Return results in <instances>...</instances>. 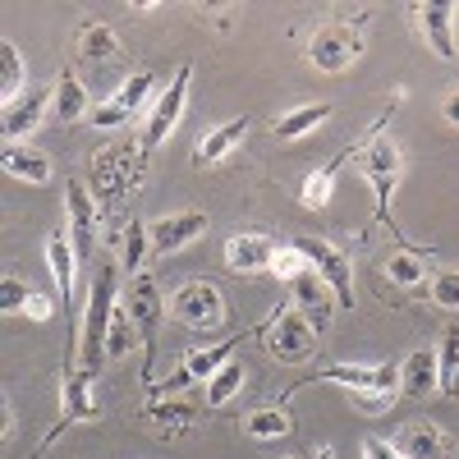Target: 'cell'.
Listing matches in <instances>:
<instances>
[{
  "instance_id": "obj_40",
  "label": "cell",
  "mask_w": 459,
  "mask_h": 459,
  "mask_svg": "<svg viewBox=\"0 0 459 459\" xmlns=\"http://www.w3.org/2000/svg\"><path fill=\"white\" fill-rule=\"evenodd\" d=\"M51 313H56V308H51L47 294H32V299H28V317H32V322H51Z\"/></svg>"
},
{
  "instance_id": "obj_38",
  "label": "cell",
  "mask_w": 459,
  "mask_h": 459,
  "mask_svg": "<svg viewBox=\"0 0 459 459\" xmlns=\"http://www.w3.org/2000/svg\"><path fill=\"white\" fill-rule=\"evenodd\" d=\"M363 459H404L395 450V441H381V437H363Z\"/></svg>"
},
{
  "instance_id": "obj_24",
  "label": "cell",
  "mask_w": 459,
  "mask_h": 459,
  "mask_svg": "<svg viewBox=\"0 0 459 459\" xmlns=\"http://www.w3.org/2000/svg\"><path fill=\"white\" fill-rule=\"evenodd\" d=\"M331 115H335V106H331V101H308V106H294V110H285L281 120H276V138L294 143V138H303V134L322 129V125L331 120Z\"/></svg>"
},
{
  "instance_id": "obj_17",
  "label": "cell",
  "mask_w": 459,
  "mask_h": 459,
  "mask_svg": "<svg viewBox=\"0 0 459 459\" xmlns=\"http://www.w3.org/2000/svg\"><path fill=\"white\" fill-rule=\"evenodd\" d=\"M395 450H400L404 459H450V455H455V441H450L437 423H428V418H413V423L400 428Z\"/></svg>"
},
{
  "instance_id": "obj_4",
  "label": "cell",
  "mask_w": 459,
  "mask_h": 459,
  "mask_svg": "<svg viewBox=\"0 0 459 459\" xmlns=\"http://www.w3.org/2000/svg\"><path fill=\"white\" fill-rule=\"evenodd\" d=\"M125 308H129L134 331L143 340V386H157V377H152V372H157V331H161V317H166V299H161L157 281H152V276H134Z\"/></svg>"
},
{
  "instance_id": "obj_34",
  "label": "cell",
  "mask_w": 459,
  "mask_h": 459,
  "mask_svg": "<svg viewBox=\"0 0 459 459\" xmlns=\"http://www.w3.org/2000/svg\"><path fill=\"white\" fill-rule=\"evenodd\" d=\"M428 299L437 303L441 313H459V272H432Z\"/></svg>"
},
{
  "instance_id": "obj_1",
  "label": "cell",
  "mask_w": 459,
  "mask_h": 459,
  "mask_svg": "<svg viewBox=\"0 0 459 459\" xmlns=\"http://www.w3.org/2000/svg\"><path fill=\"white\" fill-rule=\"evenodd\" d=\"M120 266L106 262L101 272L92 276V294H88V308H83V331H79V368L97 372L110 363L106 359V331H110V317L120 308Z\"/></svg>"
},
{
  "instance_id": "obj_29",
  "label": "cell",
  "mask_w": 459,
  "mask_h": 459,
  "mask_svg": "<svg viewBox=\"0 0 459 459\" xmlns=\"http://www.w3.org/2000/svg\"><path fill=\"white\" fill-rule=\"evenodd\" d=\"M381 272H386V281H395V285H404V290H409V285H423V276H432V272H428V257L418 253V248H395Z\"/></svg>"
},
{
  "instance_id": "obj_14",
  "label": "cell",
  "mask_w": 459,
  "mask_h": 459,
  "mask_svg": "<svg viewBox=\"0 0 459 459\" xmlns=\"http://www.w3.org/2000/svg\"><path fill=\"white\" fill-rule=\"evenodd\" d=\"M65 207H69V244L79 253V262L92 257V235H97V198L88 179H69L65 188Z\"/></svg>"
},
{
  "instance_id": "obj_42",
  "label": "cell",
  "mask_w": 459,
  "mask_h": 459,
  "mask_svg": "<svg viewBox=\"0 0 459 459\" xmlns=\"http://www.w3.org/2000/svg\"><path fill=\"white\" fill-rule=\"evenodd\" d=\"M285 459H308V455H285Z\"/></svg>"
},
{
  "instance_id": "obj_3",
  "label": "cell",
  "mask_w": 459,
  "mask_h": 459,
  "mask_svg": "<svg viewBox=\"0 0 459 459\" xmlns=\"http://www.w3.org/2000/svg\"><path fill=\"white\" fill-rule=\"evenodd\" d=\"M143 170H147L143 147H134V143H115V147H106V152H97V157H92L88 188H92V198H97V203L115 207V203H125L134 188H138Z\"/></svg>"
},
{
  "instance_id": "obj_32",
  "label": "cell",
  "mask_w": 459,
  "mask_h": 459,
  "mask_svg": "<svg viewBox=\"0 0 459 459\" xmlns=\"http://www.w3.org/2000/svg\"><path fill=\"white\" fill-rule=\"evenodd\" d=\"M0 97H5V106L23 97V56L14 42H0Z\"/></svg>"
},
{
  "instance_id": "obj_22",
  "label": "cell",
  "mask_w": 459,
  "mask_h": 459,
  "mask_svg": "<svg viewBox=\"0 0 459 459\" xmlns=\"http://www.w3.org/2000/svg\"><path fill=\"white\" fill-rule=\"evenodd\" d=\"M47 266H51V276L60 285V303L65 308H74V276H79V253H74V244L65 235H51L47 239Z\"/></svg>"
},
{
  "instance_id": "obj_23",
  "label": "cell",
  "mask_w": 459,
  "mask_h": 459,
  "mask_svg": "<svg viewBox=\"0 0 459 459\" xmlns=\"http://www.w3.org/2000/svg\"><path fill=\"white\" fill-rule=\"evenodd\" d=\"M194 418H198V404L194 400L157 395V400L143 404V423H157L161 432H184V428H194Z\"/></svg>"
},
{
  "instance_id": "obj_30",
  "label": "cell",
  "mask_w": 459,
  "mask_h": 459,
  "mask_svg": "<svg viewBox=\"0 0 459 459\" xmlns=\"http://www.w3.org/2000/svg\"><path fill=\"white\" fill-rule=\"evenodd\" d=\"M437 368H441V395L459 400V326H446L437 344Z\"/></svg>"
},
{
  "instance_id": "obj_18",
  "label": "cell",
  "mask_w": 459,
  "mask_h": 459,
  "mask_svg": "<svg viewBox=\"0 0 459 459\" xmlns=\"http://www.w3.org/2000/svg\"><path fill=\"white\" fill-rule=\"evenodd\" d=\"M441 391V368H437V350H413L400 363V395L409 400H428Z\"/></svg>"
},
{
  "instance_id": "obj_41",
  "label": "cell",
  "mask_w": 459,
  "mask_h": 459,
  "mask_svg": "<svg viewBox=\"0 0 459 459\" xmlns=\"http://www.w3.org/2000/svg\"><path fill=\"white\" fill-rule=\"evenodd\" d=\"M441 120H446L450 129H459V88L446 92V101H441Z\"/></svg>"
},
{
  "instance_id": "obj_21",
  "label": "cell",
  "mask_w": 459,
  "mask_h": 459,
  "mask_svg": "<svg viewBox=\"0 0 459 459\" xmlns=\"http://www.w3.org/2000/svg\"><path fill=\"white\" fill-rule=\"evenodd\" d=\"M0 161H5V175H14L23 184H47L51 179V157L28 147V143H5V157Z\"/></svg>"
},
{
  "instance_id": "obj_9",
  "label": "cell",
  "mask_w": 459,
  "mask_h": 459,
  "mask_svg": "<svg viewBox=\"0 0 459 459\" xmlns=\"http://www.w3.org/2000/svg\"><path fill=\"white\" fill-rule=\"evenodd\" d=\"M92 386H97V372H88V368H65V381H60V423L51 428V437L42 441V450L65 432V428H74V423H97V395H92Z\"/></svg>"
},
{
  "instance_id": "obj_33",
  "label": "cell",
  "mask_w": 459,
  "mask_h": 459,
  "mask_svg": "<svg viewBox=\"0 0 459 459\" xmlns=\"http://www.w3.org/2000/svg\"><path fill=\"white\" fill-rule=\"evenodd\" d=\"M129 344H134V317H129V308L120 303L115 317H110V331H106V359H125Z\"/></svg>"
},
{
  "instance_id": "obj_20",
  "label": "cell",
  "mask_w": 459,
  "mask_h": 459,
  "mask_svg": "<svg viewBox=\"0 0 459 459\" xmlns=\"http://www.w3.org/2000/svg\"><path fill=\"white\" fill-rule=\"evenodd\" d=\"M244 129H248V115H239V120H225V125L198 134V143H194V161H198V166H216V161H225L230 152L244 143Z\"/></svg>"
},
{
  "instance_id": "obj_5",
  "label": "cell",
  "mask_w": 459,
  "mask_h": 459,
  "mask_svg": "<svg viewBox=\"0 0 459 459\" xmlns=\"http://www.w3.org/2000/svg\"><path fill=\"white\" fill-rule=\"evenodd\" d=\"M262 344H266V354H272L276 363H308L317 354V326L303 317V313H281L272 322H262Z\"/></svg>"
},
{
  "instance_id": "obj_13",
  "label": "cell",
  "mask_w": 459,
  "mask_h": 459,
  "mask_svg": "<svg viewBox=\"0 0 459 459\" xmlns=\"http://www.w3.org/2000/svg\"><path fill=\"white\" fill-rule=\"evenodd\" d=\"M423 42L432 47L437 60H459V47H455V5L450 0H423V5L409 10Z\"/></svg>"
},
{
  "instance_id": "obj_11",
  "label": "cell",
  "mask_w": 459,
  "mask_h": 459,
  "mask_svg": "<svg viewBox=\"0 0 459 459\" xmlns=\"http://www.w3.org/2000/svg\"><path fill=\"white\" fill-rule=\"evenodd\" d=\"M152 92H157V74H152V69L129 74V79L120 83V92H110V97L92 110V125H97V129H120V125H129L134 115L147 106Z\"/></svg>"
},
{
  "instance_id": "obj_2",
  "label": "cell",
  "mask_w": 459,
  "mask_h": 459,
  "mask_svg": "<svg viewBox=\"0 0 459 459\" xmlns=\"http://www.w3.org/2000/svg\"><path fill=\"white\" fill-rule=\"evenodd\" d=\"M386 129V120H377L372 125V138H368V147L359 152V170H363V179L372 184V198H377V221H386L391 225V235L395 239H404L400 235V225L391 221V198H395V184H400V166H404V157H400V147L381 134Z\"/></svg>"
},
{
  "instance_id": "obj_25",
  "label": "cell",
  "mask_w": 459,
  "mask_h": 459,
  "mask_svg": "<svg viewBox=\"0 0 459 459\" xmlns=\"http://www.w3.org/2000/svg\"><path fill=\"white\" fill-rule=\"evenodd\" d=\"M350 157H359V152H354V147H344L340 157H331L326 166H317L308 179H303V207H313V212H317V207H326V203H331L335 179H340V166L350 161Z\"/></svg>"
},
{
  "instance_id": "obj_35",
  "label": "cell",
  "mask_w": 459,
  "mask_h": 459,
  "mask_svg": "<svg viewBox=\"0 0 459 459\" xmlns=\"http://www.w3.org/2000/svg\"><path fill=\"white\" fill-rule=\"evenodd\" d=\"M299 272H308V257H303V248H299V244H281L276 257H272V276L290 285Z\"/></svg>"
},
{
  "instance_id": "obj_27",
  "label": "cell",
  "mask_w": 459,
  "mask_h": 459,
  "mask_svg": "<svg viewBox=\"0 0 459 459\" xmlns=\"http://www.w3.org/2000/svg\"><path fill=\"white\" fill-rule=\"evenodd\" d=\"M79 56H83V60L106 65V60H115V56H125V47H120V37H115V28H110V23L88 19V23L79 28Z\"/></svg>"
},
{
  "instance_id": "obj_39",
  "label": "cell",
  "mask_w": 459,
  "mask_h": 459,
  "mask_svg": "<svg viewBox=\"0 0 459 459\" xmlns=\"http://www.w3.org/2000/svg\"><path fill=\"white\" fill-rule=\"evenodd\" d=\"M354 400H359L368 413H381V409L395 404V395H386V391H354Z\"/></svg>"
},
{
  "instance_id": "obj_36",
  "label": "cell",
  "mask_w": 459,
  "mask_h": 459,
  "mask_svg": "<svg viewBox=\"0 0 459 459\" xmlns=\"http://www.w3.org/2000/svg\"><path fill=\"white\" fill-rule=\"evenodd\" d=\"M28 299H32V290L19 276H0V313H5V317L28 313Z\"/></svg>"
},
{
  "instance_id": "obj_19",
  "label": "cell",
  "mask_w": 459,
  "mask_h": 459,
  "mask_svg": "<svg viewBox=\"0 0 459 459\" xmlns=\"http://www.w3.org/2000/svg\"><path fill=\"white\" fill-rule=\"evenodd\" d=\"M51 101H56V88H37V92H23L19 101H10L5 106V143H23L37 129V120L47 115Z\"/></svg>"
},
{
  "instance_id": "obj_37",
  "label": "cell",
  "mask_w": 459,
  "mask_h": 459,
  "mask_svg": "<svg viewBox=\"0 0 459 459\" xmlns=\"http://www.w3.org/2000/svg\"><path fill=\"white\" fill-rule=\"evenodd\" d=\"M125 239H129V244H125V266H129V276H138V266H143V253L152 248V244H147V225L129 216V225H125Z\"/></svg>"
},
{
  "instance_id": "obj_6",
  "label": "cell",
  "mask_w": 459,
  "mask_h": 459,
  "mask_svg": "<svg viewBox=\"0 0 459 459\" xmlns=\"http://www.w3.org/2000/svg\"><path fill=\"white\" fill-rule=\"evenodd\" d=\"M170 317L188 331H216L225 322V294L212 281H188L170 294Z\"/></svg>"
},
{
  "instance_id": "obj_8",
  "label": "cell",
  "mask_w": 459,
  "mask_h": 459,
  "mask_svg": "<svg viewBox=\"0 0 459 459\" xmlns=\"http://www.w3.org/2000/svg\"><path fill=\"white\" fill-rule=\"evenodd\" d=\"M294 244L303 248V257H308L313 272L331 285V294H335L340 308L354 313V262H350V253H340V248L326 244V239H294Z\"/></svg>"
},
{
  "instance_id": "obj_15",
  "label": "cell",
  "mask_w": 459,
  "mask_h": 459,
  "mask_svg": "<svg viewBox=\"0 0 459 459\" xmlns=\"http://www.w3.org/2000/svg\"><path fill=\"white\" fill-rule=\"evenodd\" d=\"M290 299H294V313H303V317H308L317 331H326L331 313L340 308L335 294H331V285L313 272V266H308V272H299V276L290 281Z\"/></svg>"
},
{
  "instance_id": "obj_26",
  "label": "cell",
  "mask_w": 459,
  "mask_h": 459,
  "mask_svg": "<svg viewBox=\"0 0 459 459\" xmlns=\"http://www.w3.org/2000/svg\"><path fill=\"white\" fill-rule=\"evenodd\" d=\"M83 115H88V88L79 83L74 69H60V79H56V120L60 125H79Z\"/></svg>"
},
{
  "instance_id": "obj_12",
  "label": "cell",
  "mask_w": 459,
  "mask_h": 459,
  "mask_svg": "<svg viewBox=\"0 0 459 459\" xmlns=\"http://www.w3.org/2000/svg\"><path fill=\"white\" fill-rule=\"evenodd\" d=\"M203 235H207V212H170V216H157L147 225V244H152L157 257L179 253V248H188Z\"/></svg>"
},
{
  "instance_id": "obj_10",
  "label": "cell",
  "mask_w": 459,
  "mask_h": 459,
  "mask_svg": "<svg viewBox=\"0 0 459 459\" xmlns=\"http://www.w3.org/2000/svg\"><path fill=\"white\" fill-rule=\"evenodd\" d=\"M359 56H363L359 23H354V28H344V23H326V28H317V32H313V42H308V60H313V69H322V74H344Z\"/></svg>"
},
{
  "instance_id": "obj_7",
  "label": "cell",
  "mask_w": 459,
  "mask_h": 459,
  "mask_svg": "<svg viewBox=\"0 0 459 459\" xmlns=\"http://www.w3.org/2000/svg\"><path fill=\"white\" fill-rule=\"evenodd\" d=\"M188 83H194V69H179L175 79H170V88L157 97V106H152V115H147V125H143V138H138V147H143V157H152L170 134H175V125H179V115H184V106H188Z\"/></svg>"
},
{
  "instance_id": "obj_31",
  "label": "cell",
  "mask_w": 459,
  "mask_h": 459,
  "mask_svg": "<svg viewBox=\"0 0 459 459\" xmlns=\"http://www.w3.org/2000/svg\"><path fill=\"white\" fill-rule=\"evenodd\" d=\"M244 377H248V372H244V363H239V359H230V363L207 381V409H221V404L235 400V395L244 391Z\"/></svg>"
},
{
  "instance_id": "obj_16",
  "label": "cell",
  "mask_w": 459,
  "mask_h": 459,
  "mask_svg": "<svg viewBox=\"0 0 459 459\" xmlns=\"http://www.w3.org/2000/svg\"><path fill=\"white\" fill-rule=\"evenodd\" d=\"M276 239L272 235H257V230H248V235H230L225 244V266L239 276H262L272 272V257H276Z\"/></svg>"
},
{
  "instance_id": "obj_28",
  "label": "cell",
  "mask_w": 459,
  "mask_h": 459,
  "mask_svg": "<svg viewBox=\"0 0 459 459\" xmlns=\"http://www.w3.org/2000/svg\"><path fill=\"white\" fill-rule=\"evenodd\" d=\"M244 432L253 441H276V437H290L294 423H290V413H285V400L281 404H266V409H253L244 418Z\"/></svg>"
}]
</instances>
